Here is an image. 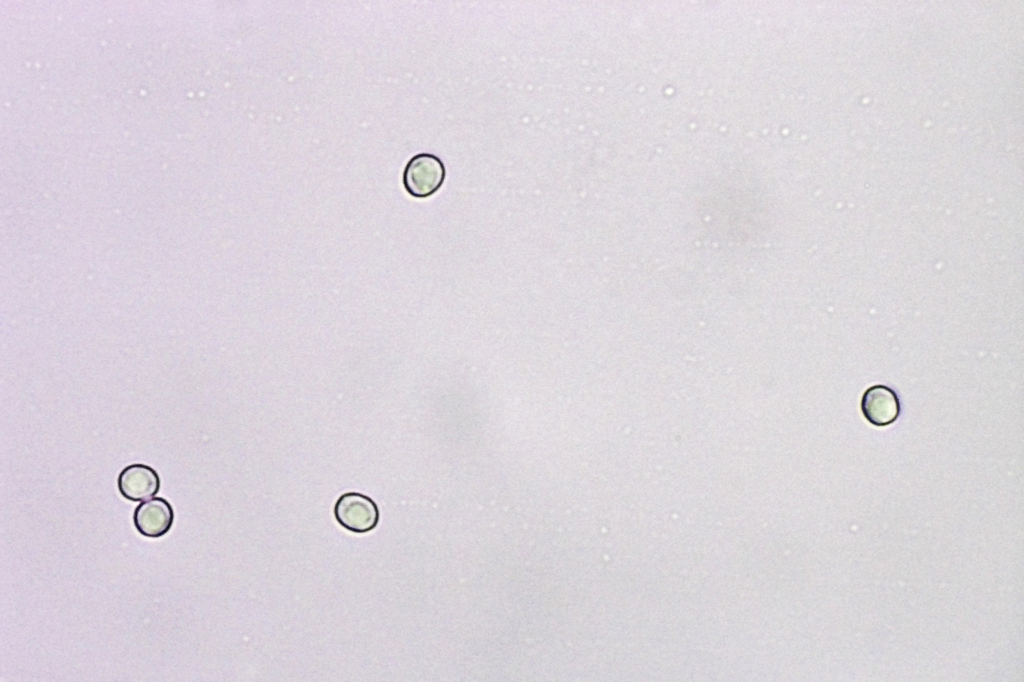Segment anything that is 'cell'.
<instances>
[{
    "mask_svg": "<svg viewBox=\"0 0 1024 682\" xmlns=\"http://www.w3.org/2000/svg\"><path fill=\"white\" fill-rule=\"evenodd\" d=\"M175 521L171 503L163 497H152L136 506L133 522L136 530L147 538H160L167 534Z\"/></svg>",
    "mask_w": 1024,
    "mask_h": 682,
    "instance_id": "obj_4",
    "label": "cell"
},
{
    "mask_svg": "<svg viewBox=\"0 0 1024 682\" xmlns=\"http://www.w3.org/2000/svg\"><path fill=\"white\" fill-rule=\"evenodd\" d=\"M333 514L341 527L356 534L374 530L380 521L377 503L360 492H346L340 495L334 505Z\"/></svg>",
    "mask_w": 1024,
    "mask_h": 682,
    "instance_id": "obj_2",
    "label": "cell"
},
{
    "mask_svg": "<svg viewBox=\"0 0 1024 682\" xmlns=\"http://www.w3.org/2000/svg\"><path fill=\"white\" fill-rule=\"evenodd\" d=\"M446 178L443 161L431 153H419L409 159L403 170L402 181L406 192L414 198H427L435 194Z\"/></svg>",
    "mask_w": 1024,
    "mask_h": 682,
    "instance_id": "obj_1",
    "label": "cell"
},
{
    "mask_svg": "<svg viewBox=\"0 0 1024 682\" xmlns=\"http://www.w3.org/2000/svg\"><path fill=\"white\" fill-rule=\"evenodd\" d=\"M901 410L898 394L887 385H872L862 394L861 412L874 426L884 427L893 424L899 418Z\"/></svg>",
    "mask_w": 1024,
    "mask_h": 682,
    "instance_id": "obj_3",
    "label": "cell"
},
{
    "mask_svg": "<svg viewBox=\"0 0 1024 682\" xmlns=\"http://www.w3.org/2000/svg\"><path fill=\"white\" fill-rule=\"evenodd\" d=\"M117 486L123 498L132 502L145 501L159 492L161 479L153 467L133 463L120 471Z\"/></svg>",
    "mask_w": 1024,
    "mask_h": 682,
    "instance_id": "obj_5",
    "label": "cell"
}]
</instances>
